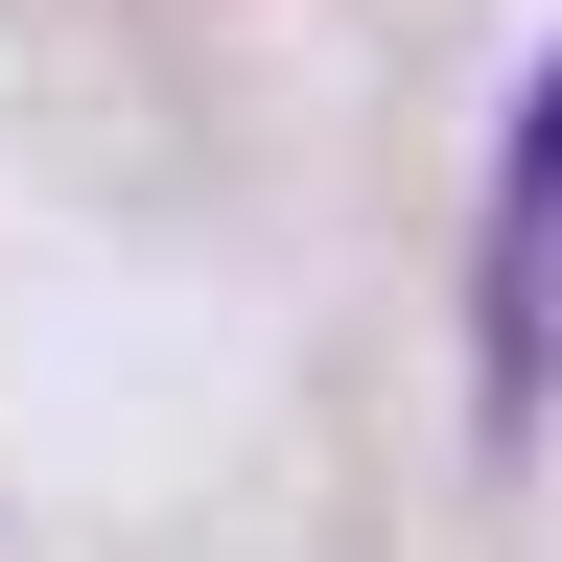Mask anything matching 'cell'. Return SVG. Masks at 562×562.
<instances>
[{
  "instance_id": "obj_1",
  "label": "cell",
  "mask_w": 562,
  "mask_h": 562,
  "mask_svg": "<svg viewBox=\"0 0 562 562\" xmlns=\"http://www.w3.org/2000/svg\"><path fill=\"white\" fill-rule=\"evenodd\" d=\"M469 351H492V422H539V375H562V47H539V94H516V165H492Z\"/></svg>"
}]
</instances>
